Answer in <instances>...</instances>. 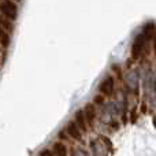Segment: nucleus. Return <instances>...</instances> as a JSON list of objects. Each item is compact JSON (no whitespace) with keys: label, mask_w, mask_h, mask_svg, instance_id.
I'll list each match as a JSON object with an SVG mask.
<instances>
[{"label":"nucleus","mask_w":156,"mask_h":156,"mask_svg":"<svg viewBox=\"0 0 156 156\" xmlns=\"http://www.w3.org/2000/svg\"><path fill=\"white\" fill-rule=\"evenodd\" d=\"M0 14L8 18L10 21L16 19L18 15V7H16L15 2L12 0H2L0 2Z\"/></svg>","instance_id":"1"},{"label":"nucleus","mask_w":156,"mask_h":156,"mask_svg":"<svg viewBox=\"0 0 156 156\" xmlns=\"http://www.w3.org/2000/svg\"><path fill=\"white\" fill-rule=\"evenodd\" d=\"M145 41H147V38L143 36V33L138 34L137 37L134 38L133 45H132V56H133V59H138V58L141 56V54H143V51H144V47H145Z\"/></svg>","instance_id":"2"},{"label":"nucleus","mask_w":156,"mask_h":156,"mask_svg":"<svg viewBox=\"0 0 156 156\" xmlns=\"http://www.w3.org/2000/svg\"><path fill=\"white\" fill-rule=\"evenodd\" d=\"M99 89L103 93V96H111L114 93V89H115V80L112 77H107L105 80L101 81Z\"/></svg>","instance_id":"3"},{"label":"nucleus","mask_w":156,"mask_h":156,"mask_svg":"<svg viewBox=\"0 0 156 156\" xmlns=\"http://www.w3.org/2000/svg\"><path fill=\"white\" fill-rule=\"evenodd\" d=\"M66 132H67V134L70 136L71 138H74V140H77V141L82 140V133H81V130L78 129L76 122H69L67 127H66Z\"/></svg>","instance_id":"4"},{"label":"nucleus","mask_w":156,"mask_h":156,"mask_svg":"<svg viewBox=\"0 0 156 156\" xmlns=\"http://www.w3.org/2000/svg\"><path fill=\"white\" fill-rule=\"evenodd\" d=\"M83 116H85V121L86 125H93L94 118H96V111H94V105L93 104H86L85 108H83Z\"/></svg>","instance_id":"5"},{"label":"nucleus","mask_w":156,"mask_h":156,"mask_svg":"<svg viewBox=\"0 0 156 156\" xmlns=\"http://www.w3.org/2000/svg\"><path fill=\"white\" fill-rule=\"evenodd\" d=\"M76 125L78 126V129L81 132H86V121L85 116H83V111L80 110L76 112Z\"/></svg>","instance_id":"6"},{"label":"nucleus","mask_w":156,"mask_h":156,"mask_svg":"<svg viewBox=\"0 0 156 156\" xmlns=\"http://www.w3.org/2000/svg\"><path fill=\"white\" fill-rule=\"evenodd\" d=\"M52 154L54 156H67V148L63 143H56L52 148Z\"/></svg>","instance_id":"7"},{"label":"nucleus","mask_w":156,"mask_h":156,"mask_svg":"<svg viewBox=\"0 0 156 156\" xmlns=\"http://www.w3.org/2000/svg\"><path fill=\"white\" fill-rule=\"evenodd\" d=\"M155 32H156V25L154 23V22H149V23H147L145 26H144L143 36L145 38H152L154 34H155Z\"/></svg>","instance_id":"8"},{"label":"nucleus","mask_w":156,"mask_h":156,"mask_svg":"<svg viewBox=\"0 0 156 156\" xmlns=\"http://www.w3.org/2000/svg\"><path fill=\"white\" fill-rule=\"evenodd\" d=\"M0 44H2L3 47H5V48L10 45V34H8L2 26H0Z\"/></svg>","instance_id":"9"},{"label":"nucleus","mask_w":156,"mask_h":156,"mask_svg":"<svg viewBox=\"0 0 156 156\" xmlns=\"http://www.w3.org/2000/svg\"><path fill=\"white\" fill-rule=\"evenodd\" d=\"M0 26H2L4 30H7V32H11V30H12V22H11L8 18H5L4 15L0 14Z\"/></svg>","instance_id":"10"},{"label":"nucleus","mask_w":156,"mask_h":156,"mask_svg":"<svg viewBox=\"0 0 156 156\" xmlns=\"http://www.w3.org/2000/svg\"><path fill=\"white\" fill-rule=\"evenodd\" d=\"M103 101H104V96H103V94H99V96H96V99H94V104H101Z\"/></svg>","instance_id":"11"},{"label":"nucleus","mask_w":156,"mask_h":156,"mask_svg":"<svg viewBox=\"0 0 156 156\" xmlns=\"http://www.w3.org/2000/svg\"><path fill=\"white\" fill-rule=\"evenodd\" d=\"M40 156H54V154H52V151H49V149H43V151L40 152Z\"/></svg>","instance_id":"12"},{"label":"nucleus","mask_w":156,"mask_h":156,"mask_svg":"<svg viewBox=\"0 0 156 156\" xmlns=\"http://www.w3.org/2000/svg\"><path fill=\"white\" fill-rule=\"evenodd\" d=\"M154 51H155V55H156V36H155V41H154Z\"/></svg>","instance_id":"13"},{"label":"nucleus","mask_w":156,"mask_h":156,"mask_svg":"<svg viewBox=\"0 0 156 156\" xmlns=\"http://www.w3.org/2000/svg\"><path fill=\"white\" fill-rule=\"evenodd\" d=\"M12 2H16V3H18V2H21V0H12Z\"/></svg>","instance_id":"14"}]
</instances>
